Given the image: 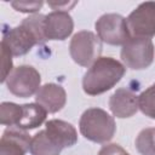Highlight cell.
Listing matches in <instances>:
<instances>
[{
	"mask_svg": "<svg viewBox=\"0 0 155 155\" xmlns=\"http://www.w3.org/2000/svg\"><path fill=\"white\" fill-rule=\"evenodd\" d=\"M131 38L149 39L155 35V1L142 2L126 19Z\"/></svg>",
	"mask_w": 155,
	"mask_h": 155,
	"instance_id": "ba28073f",
	"label": "cell"
},
{
	"mask_svg": "<svg viewBox=\"0 0 155 155\" xmlns=\"http://www.w3.org/2000/svg\"><path fill=\"white\" fill-rule=\"evenodd\" d=\"M29 150L31 155H59L62 148L42 130L31 138Z\"/></svg>",
	"mask_w": 155,
	"mask_h": 155,
	"instance_id": "9a60e30c",
	"label": "cell"
},
{
	"mask_svg": "<svg viewBox=\"0 0 155 155\" xmlns=\"http://www.w3.org/2000/svg\"><path fill=\"white\" fill-rule=\"evenodd\" d=\"M1 56H2V74L1 82H5L12 70V53L6 45L1 42Z\"/></svg>",
	"mask_w": 155,
	"mask_h": 155,
	"instance_id": "d6986e66",
	"label": "cell"
},
{
	"mask_svg": "<svg viewBox=\"0 0 155 155\" xmlns=\"http://www.w3.org/2000/svg\"><path fill=\"white\" fill-rule=\"evenodd\" d=\"M96 30L98 38L109 45H125L131 34L126 19L117 13H105L96 22Z\"/></svg>",
	"mask_w": 155,
	"mask_h": 155,
	"instance_id": "8992f818",
	"label": "cell"
},
{
	"mask_svg": "<svg viewBox=\"0 0 155 155\" xmlns=\"http://www.w3.org/2000/svg\"><path fill=\"white\" fill-rule=\"evenodd\" d=\"M121 59L127 68L140 70L154 61V45L150 39L131 38L121 48Z\"/></svg>",
	"mask_w": 155,
	"mask_h": 155,
	"instance_id": "5b68a950",
	"label": "cell"
},
{
	"mask_svg": "<svg viewBox=\"0 0 155 155\" xmlns=\"http://www.w3.org/2000/svg\"><path fill=\"white\" fill-rule=\"evenodd\" d=\"M44 15H34L25 18L21 25L15 27L5 33L1 42L7 46L12 56L28 53L33 46L46 40L44 33Z\"/></svg>",
	"mask_w": 155,
	"mask_h": 155,
	"instance_id": "7a4b0ae2",
	"label": "cell"
},
{
	"mask_svg": "<svg viewBox=\"0 0 155 155\" xmlns=\"http://www.w3.org/2000/svg\"><path fill=\"white\" fill-rule=\"evenodd\" d=\"M69 52L75 63L81 67H88L99 58L102 52L101 39L92 31H79L70 41Z\"/></svg>",
	"mask_w": 155,
	"mask_h": 155,
	"instance_id": "277c9868",
	"label": "cell"
},
{
	"mask_svg": "<svg viewBox=\"0 0 155 155\" xmlns=\"http://www.w3.org/2000/svg\"><path fill=\"white\" fill-rule=\"evenodd\" d=\"M138 107L145 116L155 119V84L138 96Z\"/></svg>",
	"mask_w": 155,
	"mask_h": 155,
	"instance_id": "ac0fdd59",
	"label": "cell"
},
{
	"mask_svg": "<svg viewBox=\"0 0 155 155\" xmlns=\"http://www.w3.org/2000/svg\"><path fill=\"white\" fill-rule=\"evenodd\" d=\"M126 68L111 57H99L85 73L82 88L90 96H97L114 87L125 75Z\"/></svg>",
	"mask_w": 155,
	"mask_h": 155,
	"instance_id": "6da1fadb",
	"label": "cell"
},
{
	"mask_svg": "<svg viewBox=\"0 0 155 155\" xmlns=\"http://www.w3.org/2000/svg\"><path fill=\"white\" fill-rule=\"evenodd\" d=\"M11 5L17 11L33 13V12H36L42 6V1H13Z\"/></svg>",
	"mask_w": 155,
	"mask_h": 155,
	"instance_id": "ffe728a7",
	"label": "cell"
},
{
	"mask_svg": "<svg viewBox=\"0 0 155 155\" xmlns=\"http://www.w3.org/2000/svg\"><path fill=\"white\" fill-rule=\"evenodd\" d=\"M81 134L94 143L109 142L116 131L114 117L101 108H90L84 111L79 122Z\"/></svg>",
	"mask_w": 155,
	"mask_h": 155,
	"instance_id": "3957f363",
	"label": "cell"
},
{
	"mask_svg": "<svg viewBox=\"0 0 155 155\" xmlns=\"http://www.w3.org/2000/svg\"><path fill=\"white\" fill-rule=\"evenodd\" d=\"M98 155H130V154L117 144H108L99 150Z\"/></svg>",
	"mask_w": 155,
	"mask_h": 155,
	"instance_id": "44dd1931",
	"label": "cell"
},
{
	"mask_svg": "<svg viewBox=\"0 0 155 155\" xmlns=\"http://www.w3.org/2000/svg\"><path fill=\"white\" fill-rule=\"evenodd\" d=\"M111 113L120 119L131 117L138 110V96L128 88H117L109 99Z\"/></svg>",
	"mask_w": 155,
	"mask_h": 155,
	"instance_id": "30bf717a",
	"label": "cell"
},
{
	"mask_svg": "<svg viewBox=\"0 0 155 155\" xmlns=\"http://www.w3.org/2000/svg\"><path fill=\"white\" fill-rule=\"evenodd\" d=\"M35 101L38 104L44 107L47 113H57L65 105L67 93L61 85L46 84L38 91Z\"/></svg>",
	"mask_w": 155,
	"mask_h": 155,
	"instance_id": "7c38bea8",
	"label": "cell"
},
{
	"mask_svg": "<svg viewBox=\"0 0 155 155\" xmlns=\"http://www.w3.org/2000/svg\"><path fill=\"white\" fill-rule=\"evenodd\" d=\"M41 78L39 71L31 65H19L11 71L6 79L8 91L21 98H28L40 90Z\"/></svg>",
	"mask_w": 155,
	"mask_h": 155,
	"instance_id": "52a82bcc",
	"label": "cell"
},
{
	"mask_svg": "<svg viewBox=\"0 0 155 155\" xmlns=\"http://www.w3.org/2000/svg\"><path fill=\"white\" fill-rule=\"evenodd\" d=\"M136 148L140 155H155V128H144L136 138Z\"/></svg>",
	"mask_w": 155,
	"mask_h": 155,
	"instance_id": "e0dca14e",
	"label": "cell"
},
{
	"mask_svg": "<svg viewBox=\"0 0 155 155\" xmlns=\"http://www.w3.org/2000/svg\"><path fill=\"white\" fill-rule=\"evenodd\" d=\"M30 140L29 134L23 130L7 128L0 139V155H25Z\"/></svg>",
	"mask_w": 155,
	"mask_h": 155,
	"instance_id": "8fae6325",
	"label": "cell"
},
{
	"mask_svg": "<svg viewBox=\"0 0 155 155\" xmlns=\"http://www.w3.org/2000/svg\"><path fill=\"white\" fill-rule=\"evenodd\" d=\"M22 116V105L2 102L0 105V122L5 126H17Z\"/></svg>",
	"mask_w": 155,
	"mask_h": 155,
	"instance_id": "2e32d148",
	"label": "cell"
},
{
	"mask_svg": "<svg viewBox=\"0 0 155 155\" xmlns=\"http://www.w3.org/2000/svg\"><path fill=\"white\" fill-rule=\"evenodd\" d=\"M74 29L71 16L67 11H53L45 16L44 33L46 40H65Z\"/></svg>",
	"mask_w": 155,
	"mask_h": 155,
	"instance_id": "9c48e42d",
	"label": "cell"
},
{
	"mask_svg": "<svg viewBox=\"0 0 155 155\" xmlns=\"http://www.w3.org/2000/svg\"><path fill=\"white\" fill-rule=\"evenodd\" d=\"M45 131L62 149L71 147L78 142V132L75 127L67 121L58 119L48 120Z\"/></svg>",
	"mask_w": 155,
	"mask_h": 155,
	"instance_id": "4fadbf2b",
	"label": "cell"
},
{
	"mask_svg": "<svg viewBox=\"0 0 155 155\" xmlns=\"http://www.w3.org/2000/svg\"><path fill=\"white\" fill-rule=\"evenodd\" d=\"M47 111L44 107L38 103H29L22 105V116L19 122L17 124V128L19 130H33L39 127L46 119Z\"/></svg>",
	"mask_w": 155,
	"mask_h": 155,
	"instance_id": "5bb4252c",
	"label": "cell"
}]
</instances>
